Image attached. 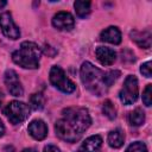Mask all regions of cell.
Listing matches in <instances>:
<instances>
[{
    "label": "cell",
    "instance_id": "d6986e66",
    "mask_svg": "<svg viewBox=\"0 0 152 152\" xmlns=\"http://www.w3.org/2000/svg\"><path fill=\"white\" fill-rule=\"evenodd\" d=\"M102 113L110 120L116 118V109L114 107V104L112 103L110 100H106L102 104Z\"/></svg>",
    "mask_w": 152,
    "mask_h": 152
},
{
    "label": "cell",
    "instance_id": "8fae6325",
    "mask_svg": "<svg viewBox=\"0 0 152 152\" xmlns=\"http://www.w3.org/2000/svg\"><path fill=\"white\" fill-rule=\"evenodd\" d=\"M97 61L102 65H112L116 59V53L114 50L106 48V46H99L95 51Z\"/></svg>",
    "mask_w": 152,
    "mask_h": 152
},
{
    "label": "cell",
    "instance_id": "8992f818",
    "mask_svg": "<svg viewBox=\"0 0 152 152\" xmlns=\"http://www.w3.org/2000/svg\"><path fill=\"white\" fill-rule=\"evenodd\" d=\"M139 94V87H138V80L134 75H128L124 82V86L119 93L120 101L124 104H132L137 101Z\"/></svg>",
    "mask_w": 152,
    "mask_h": 152
},
{
    "label": "cell",
    "instance_id": "603a6c76",
    "mask_svg": "<svg viewBox=\"0 0 152 152\" xmlns=\"http://www.w3.org/2000/svg\"><path fill=\"white\" fill-rule=\"evenodd\" d=\"M43 152H61V151H59V148H58L57 146H55V145H48V146L44 147V151H43Z\"/></svg>",
    "mask_w": 152,
    "mask_h": 152
},
{
    "label": "cell",
    "instance_id": "ac0fdd59",
    "mask_svg": "<svg viewBox=\"0 0 152 152\" xmlns=\"http://www.w3.org/2000/svg\"><path fill=\"white\" fill-rule=\"evenodd\" d=\"M45 106V96L42 93H34L30 96V107L34 110L43 109Z\"/></svg>",
    "mask_w": 152,
    "mask_h": 152
},
{
    "label": "cell",
    "instance_id": "277c9868",
    "mask_svg": "<svg viewBox=\"0 0 152 152\" xmlns=\"http://www.w3.org/2000/svg\"><path fill=\"white\" fill-rule=\"evenodd\" d=\"M4 114L11 124L18 125L24 122L30 116V106L21 101H11L4 108Z\"/></svg>",
    "mask_w": 152,
    "mask_h": 152
},
{
    "label": "cell",
    "instance_id": "44dd1931",
    "mask_svg": "<svg viewBox=\"0 0 152 152\" xmlns=\"http://www.w3.org/2000/svg\"><path fill=\"white\" fill-rule=\"evenodd\" d=\"M142 102L145 106L150 107L152 103V84H147L144 93H142Z\"/></svg>",
    "mask_w": 152,
    "mask_h": 152
},
{
    "label": "cell",
    "instance_id": "cb8c5ba5",
    "mask_svg": "<svg viewBox=\"0 0 152 152\" xmlns=\"http://www.w3.org/2000/svg\"><path fill=\"white\" fill-rule=\"evenodd\" d=\"M4 133H5V126H4V124H2V121L0 119V137H2Z\"/></svg>",
    "mask_w": 152,
    "mask_h": 152
},
{
    "label": "cell",
    "instance_id": "3957f363",
    "mask_svg": "<svg viewBox=\"0 0 152 152\" xmlns=\"http://www.w3.org/2000/svg\"><path fill=\"white\" fill-rule=\"evenodd\" d=\"M40 57L42 50L33 42H23L20 48L12 53L13 62L24 69L39 68Z\"/></svg>",
    "mask_w": 152,
    "mask_h": 152
},
{
    "label": "cell",
    "instance_id": "484cf974",
    "mask_svg": "<svg viewBox=\"0 0 152 152\" xmlns=\"http://www.w3.org/2000/svg\"><path fill=\"white\" fill-rule=\"evenodd\" d=\"M6 4H7V2H6L5 0H0V8L5 7V6H6Z\"/></svg>",
    "mask_w": 152,
    "mask_h": 152
},
{
    "label": "cell",
    "instance_id": "5bb4252c",
    "mask_svg": "<svg viewBox=\"0 0 152 152\" xmlns=\"http://www.w3.org/2000/svg\"><path fill=\"white\" fill-rule=\"evenodd\" d=\"M101 146H102V138L100 135H91L83 141L81 150L82 152H99Z\"/></svg>",
    "mask_w": 152,
    "mask_h": 152
},
{
    "label": "cell",
    "instance_id": "7402d4cb",
    "mask_svg": "<svg viewBox=\"0 0 152 152\" xmlns=\"http://www.w3.org/2000/svg\"><path fill=\"white\" fill-rule=\"evenodd\" d=\"M151 65H152V63L148 61V62H146V63H144L141 66H140V72L144 75V76H146V77H151Z\"/></svg>",
    "mask_w": 152,
    "mask_h": 152
},
{
    "label": "cell",
    "instance_id": "4316f807",
    "mask_svg": "<svg viewBox=\"0 0 152 152\" xmlns=\"http://www.w3.org/2000/svg\"><path fill=\"white\" fill-rule=\"evenodd\" d=\"M2 99H4V95H2V91L0 90V104H1V102H2Z\"/></svg>",
    "mask_w": 152,
    "mask_h": 152
},
{
    "label": "cell",
    "instance_id": "4fadbf2b",
    "mask_svg": "<svg viewBox=\"0 0 152 152\" xmlns=\"http://www.w3.org/2000/svg\"><path fill=\"white\" fill-rule=\"evenodd\" d=\"M131 38L132 40H134L140 48H144V49H150L151 46V32L148 30L146 31H132L131 32Z\"/></svg>",
    "mask_w": 152,
    "mask_h": 152
},
{
    "label": "cell",
    "instance_id": "9c48e42d",
    "mask_svg": "<svg viewBox=\"0 0 152 152\" xmlns=\"http://www.w3.org/2000/svg\"><path fill=\"white\" fill-rule=\"evenodd\" d=\"M52 25L61 31H70L75 26V19L69 12H58L52 18Z\"/></svg>",
    "mask_w": 152,
    "mask_h": 152
},
{
    "label": "cell",
    "instance_id": "5b68a950",
    "mask_svg": "<svg viewBox=\"0 0 152 152\" xmlns=\"http://www.w3.org/2000/svg\"><path fill=\"white\" fill-rule=\"evenodd\" d=\"M50 82L53 87H56L58 90L63 91V93H66V94H70L72 93L75 89H76V86L75 83L69 78L66 77L64 70L58 66V65H53L50 70Z\"/></svg>",
    "mask_w": 152,
    "mask_h": 152
},
{
    "label": "cell",
    "instance_id": "ffe728a7",
    "mask_svg": "<svg viewBox=\"0 0 152 152\" xmlns=\"http://www.w3.org/2000/svg\"><path fill=\"white\" fill-rule=\"evenodd\" d=\"M126 152H147V147H146V145L144 142L135 141V142H132L127 147Z\"/></svg>",
    "mask_w": 152,
    "mask_h": 152
},
{
    "label": "cell",
    "instance_id": "ba28073f",
    "mask_svg": "<svg viewBox=\"0 0 152 152\" xmlns=\"http://www.w3.org/2000/svg\"><path fill=\"white\" fill-rule=\"evenodd\" d=\"M4 80H5V84L7 87V90L10 91L11 95H13V96H23L24 89H23V86H21V83L19 81L18 74L14 70H12V69L6 70Z\"/></svg>",
    "mask_w": 152,
    "mask_h": 152
},
{
    "label": "cell",
    "instance_id": "e0dca14e",
    "mask_svg": "<svg viewBox=\"0 0 152 152\" xmlns=\"http://www.w3.org/2000/svg\"><path fill=\"white\" fill-rule=\"evenodd\" d=\"M128 121L132 126H141L145 121V113L142 112V109L137 108L129 113Z\"/></svg>",
    "mask_w": 152,
    "mask_h": 152
},
{
    "label": "cell",
    "instance_id": "30bf717a",
    "mask_svg": "<svg viewBox=\"0 0 152 152\" xmlns=\"http://www.w3.org/2000/svg\"><path fill=\"white\" fill-rule=\"evenodd\" d=\"M30 135L36 140H43L48 135V127L43 120H33L30 122L27 128Z\"/></svg>",
    "mask_w": 152,
    "mask_h": 152
},
{
    "label": "cell",
    "instance_id": "2e32d148",
    "mask_svg": "<svg viewBox=\"0 0 152 152\" xmlns=\"http://www.w3.org/2000/svg\"><path fill=\"white\" fill-rule=\"evenodd\" d=\"M90 2L89 1H83V0H77L74 4L76 14L80 18H86L89 13H90Z\"/></svg>",
    "mask_w": 152,
    "mask_h": 152
},
{
    "label": "cell",
    "instance_id": "7a4b0ae2",
    "mask_svg": "<svg viewBox=\"0 0 152 152\" xmlns=\"http://www.w3.org/2000/svg\"><path fill=\"white\" fill-rule=\"evenodd\" d=\"M81 81L84 87L96 96H102L107 93L109 86L106 80V72L96 68L90 62H84L80 70Z\"/></svg>",
    "mask_w": 152,
    "mask_h": 152
},
{
    "label": "cell",
    "instance_id": "9a60e30c",
    "mask_svg": "<svg viewBox=\"0 0 152 152\" xmlns=\"http://www.w3.org/2000/svg\"><path fill=\"white\" fill-rule=\"evenodd\" d=\"M107 140H108V145L110 147H113V148H120L124 145V141H125L124 132L120 128L113 129V131L109 132Z\"/></svg>",
    "mask_w": 152,
    "mask_h": 152
},
{
    "label": "cell",
    "instance_id": "52a82bcc",
    "mask_svg": "<svg viewBox=\"0 0 152 152\" xmlns=\"http://www.w3.org/2000/svg\"><path fill=\"white\" fill-rule=\"evenodd\" d=\"M0 28L2 33L10 39H18L20 37V30L13 21L12 14L10 12H4L0 14Z\"/></svg>",
    "mask_w": 152,
    "mask_h": 152
},
{
    "label": "cell",
    "instance_id": "7c38bea8",
    "mask_svg": "<svg viewBox=\"0 0 152 152\" xmlns=\"http://www.w3.org/2000/svg\"><path fill=\"white\" fill-rule=\"evenodd\" d=\"M101 40L110 43V44H120L121 43V32L116 26H109L104 28L100 34Z\"/></svg>",
    "mask_w": 152,
    "mask_h": 152
},
{
    "label": "cell",
    "instance_id": "d4e9b609",
    "mask_svg": "<svg viewBox=\"0 0 152 152\" xmlns=\"http://www.w3.org/2000/svg\"><path fill=\"white\" fill-rule=\"evenodd\" d=\"M21 152H37V150H36V148H31V147H28V148H24Z\"/></svg>",
    "mask_w": 152,
    "mask_h": 152
},
{
    "label": "cell",
    "instance_id": "6da1fadb",
    "mask_svg": "<svg viewBox=\"0 0 152 152\" xmlns=\"http://www.w3.org/2000/svg\"><path fill=\"white\" fill-rule=\"evenodd\" d=\"M91 118L84 107H69L62 110V116L55 124L56 134L65 141L75 142L89 128Z\"/></svg>",
    "mask_w": 152,
    "mask_h": 152
}]
</instances>
